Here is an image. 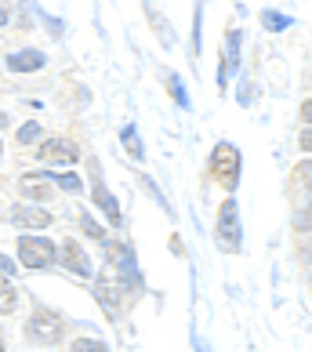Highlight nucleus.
<instances>
[{
  "instance_id": "obj_5",
  "label": "nucleus",
  "mask_w": 312,
  "mask_h": 352,
  "mask_svg": "<svg viewBox=\"0 0 312 352\" xmlns=\"http://www.w3.org/2000/svg\"><path fill=\"white\" fill-rule=\"evenodd\" d=\"M124 280L116 276V272H106V276H98V283H95V294H98V302L106 305V312H120V302H124Z\"/></svg>"
},
{
  "instance_id": "obj_23",
  "label": "nucleus",
  "mask_w": 312,
  "mask_h": 352,
  "mask_svg": "<svg viewBox=\"0 0 312 352\" xmlns=\"http://www.w3.org/2000/svg\"><path fill=\"white\" fill-rule=\"evenodd\" d=\"M15 269H19V265H15V262H11V258H8V254H0V272H4V276H11V272H15Z\"/></svg>"
},
{
  "instance_id": "obj_11",
  "label": "nucleus",
  "mask_w": 312,
  "mask_h": 352,
  "mask_svg": "<svg viewBox=\"0 0 312 352\" xmlns=\"http://www.w3.org/2000/svg\"><path fill=\"white\" fill-rule=\"evenodd\" d=\"M19 229H47L51 226V214L41 211V207H15V214H11Z\"/></svg>"
},
{
  "instance_id": "obj_2",
  "label": "nucleus",
  "mask_w": 312,
  "mask_h": 352,
  "mask_svg": "<svg viewBox=\"0 0 312 352\" xmlns=\"http://www.w3.org/2000/svg\"><path fill=\"white\" fill-rule=\"evenodd\" d=\"M211 178H218L225 189H236L240 182V149L229 142H218L211 153Z\"/></svg>"
},
{
  "instance_id": "obj_14",
  "label": "nucleus",
  "mask_w": 312,
  "mask_h": 352,
  "mask_svg": "<svg viewBox=\"0 0 312 352\" xmlns=\"http://www.w3.org/2000/svg\"><path fill=\"white\" fill-rule=\"evenodd\" d=\"M124 146H127V156H131V160H142V156H146V149H142V138H138V127H135V124H127V127H124Z\"/></svg>"
},
{
  "instance_id": "obj_18",
  "label": "nucleus",
  "mask_w": 312,
  "mask_h": 352,
  "mask_svg": "<svg viewBox=\"0 0 312 352\" xmlns=\"http://www.w3.org/2000/svg\"><path fill=\"white\" fill-rule=\"evenodd\" d=\"M203 8L197 4V15H192V55H200V44H203Z\"/></svg>"
},
{
  "instance_id": "obj_3",
  "label": "nucleus",
  "mask_w": 312,
  "mask_h": 352,
  "mask_svg": "<svg viewBox=\"0 0 312 352\" xmlns=\"http://www.w3.org/2000/svg\"><path fill=\"white\" fill-rule=\"evenodd\" d=\"M19 258H22V265H30V269H47V265H55V243L47 236H22L19 240Z\"/></svg>"
},
{
  "instance_id": "obj_9",
  "label": "nucleus",
  "mask_w": 312,
  "mask_h": 352,
  "mask_svg": "<svg viewBox=\"0 0 312 352\" xmlns=\"http://www.w3.org/2000/svg\"><path fill=\"white\" fill-rule=\"evenodd\" d=\"M62 262H66V269L76 272V276H91V262H87L84 247L76 243V240H66V243H62Z\"/></svg>"
},
{
  "instance_id": "obj_4",
  "label": "nucleus",
  "mask_w": 312,
  "mask_h": 352,
  "mask_svg": "<svg viewBox=\"0 0 312 352\" xmlns=\"http://www.w3.org/2000/svg\"><path fill=\"white\" fill-rule=\"evenodd\" d=\"M30 338H33V342H41V345L58 342V338H62V316H58V312H51V309H36L30 316Z\"/></svg>"
},
{
  "instance_id": "obj_8",
  "label": "nucleus",
  "mask_w": 312,
  "mask_h": 352,
  "mask_svg": "<svg viewBox=\"0 0 312 352\" xmlns=\"http://www.w3.org/2000/svg\"><path fill=\"white\" fill-rule=\"evenodd\" d=\"M240 69V30H229L225 33V66H222V73H218V84H229V76Z\"/></svg>"
},
{
  "instance_id": "obj_16",
  "label": "nucleus",
  "mask_w": 312,
  "mask_h": 352,
  "mask_svg": "<svg viewBox=\"0 0 312 352\" xmlns=\"http://www.w3.org/2000/svg\"><path fill=\"white\" fill-rule=\"evenodd\" d=\"M15 302H19V291L8 283L4 272H0V312H15Z\"/></svg>"
},
{
  "instance_id": "obj_19",
  "label": "nucleus",
  "mask_w": 312,
  "mask_h": 352,
  "mask_svg": "<svg viewBox=\"0 0 312 352\" xmlns=\"http://www.w3.org/2000/svg\"><path fill=\"white\" fill-rule=\"evenodd\" d=\"M47 178H55V186H62L66 192H80V178H76L73 171H66V175H47Z\"/></svg>"
},
{
  "instance_id": "obj_20",
  "label": "nucleus",
  "mask_w": 312,
  "mask_h": 352,
  "mask_svg": "<svg viewBox=\"0 0 312 352\" xmlns=\"http://www.w3.org/2000/svg\"><path fill=\"white\" fill-rule=\"evenodd\" d=\"M73 352H109V349H106V342H95V338H76Z\"/></svg>"
},
{
  "instance_id": "obj_21",
  "label": "nucleus",
  "mask_w": 312,
  "mask_h": 352,
  "mask_svg": "<svg viewBox=\"0 0 312 352\" xmlns=\"http://www.w3.org/2000/svg\"><path fill=\"white\" fill-rule=\"evenodd\" d=\"M36 138H41V124H36V120L19 127V142H22V146H30V142H36Z\"/></svg>"
},
{
  "instance_id": "obj_10",
  "label": "nucleus",
  "mask_w": 312,
  "mask_h": 352,
  "mask_svg": "<svg viewBox=\"0 0 312 352\" xmlns=\"http://www.w3.org/2000/svg\"><path fill=\"white\" fill-rule=\"evenodd\" d=\"M19 189H22V197H30V200H51V192H55L47 175H22Z\"/></svg>"
},
{
  "instance_id": "obj_25",
  "label": "nucleus",
  "mask_w": 312,
  "mask_h": 352,
  "mask_svg": "<svg viewBox=\"0 0 312 352\" xmlns=\"http://www.w3.org/2000/svg\"><path fill=\"white\" fill-rule=\"evenodd\" d=\"M200 352H211V349H207V345H200Z\"/></svg>"
},
{
  "instance_id": "obj_15",
  "label": "nucleus",
  "mask_w": 312,
  "mask_h": 352,
  "mask_svg": "<svg viewBox=\"0 0 312 352\" xmlns=\"http://www.w3.org/2000/svg\"><path fill=\"white\" fill-rule=\"evenodd\" d=\"M262 25L269 33H280V30H291L294 19L291 15H280V11H262Z\"/></svg>"
},
{
  "instance_id": "obj_24",
  "label": "nucleus",
  "mask_w": 312,
  "mask_h": 352,
  "mask_svg": "<svg viewBox=\"0 0 312 352\" xmlns=\"http://www.w3.org/2000/svg\"><path fill=\"white\" fill-rule=\"evenodd\" d=\"M8 19H11V11H8V0H0V25H8Z\"/></svg>"
},
{
  "instance_id": "obj_13",
  "label": "nucleus",
  "mask_w": 312,
  "mask_h": 352,
  "mask_svg": "<svg viewBox=\"0 0 312 352\" xmlns=\"http://www.w3.org/2000/svg\"><path fill=\"white\" fill-rule=\"evenodd\" d=\"M149 22L156 25V36H160V44H164V47H171V44H175V30H171V22H167V19L160 15V11H153V8H149Z\"/></svg>"
},
{
  "instance_id": "obj_17",
  "label": "nucleus",
  "mask_w": 312,
  "mask_h": 352,
  "mask_svg": "<svg viewBox=\"0 0 312 352\" xmlns=\"http://www.w3.org/2000/svg\"><path fill=\"white\" fill-rule=\"evenodd\" d=\"M167 87H171V98L178 102V106H181V109H189V95H186V84H181V76H178V73L167 76Z\"/></svg>"
},
{
  "instance_id": "obj_7",
  "label": "nucleus",
  "mask_w": 312,
  "mask_h": 352,
  "mask_svg": "<svg viewBox=\"0 0 312 352\" xmlns=\"http://www.w3.org/2000/svg\"><path fill=\"white\" fill-rule=\"evenodd\" d=\"M91 175H95V186H91V197H95V204L106 211V218L113 221V226H124V214H120V204H116V197L106 189V182L98 178V167L91 164Z\"/></svg>"
},
{
  "instance_id": "obj_12",
  "label": "nucleus",
  "mask_w": 312,
  "mask_h": 352,
  "mask_svg": "<svg viewBox=\"0 0 312 352\" xmlns=\"http://www.w3.org/2000/svg\"><path fill=\"white\" fill-rule=\"evenodd\" d=\"M44 51H15V55H8V69H15V73H33V69H41L44 66Z\"/></svg>"
},
{
  "instance_id": "obj_22",
  "label": "nucleus",
  "mask_w": 312,
  "mask_h": 352,
  "mask_svg": "<svg viewBox=\"0 0 312 352\" xmlns=\"http://www.w3.org/2000/svg\"><path fill=\"white\" fill-rule=\"evenodd\" d=\"M80 226H84L95 240H106V232H102V226H95V218H91V214H84V218H80Z\"/></svg>"
},
{
  "instance_id": "obj_1",
  "label": "nucleus",
  "mask_w": 312,
  "mask_h": 352,
  "mask_svg": "<svg viewBox=\"0 0 312 352\" xmlns=\"http://www.w3.org/2000/svg\"><path fill=\"white\" fill-rule=\"evenodd\" d=\"M214 236H218V247L229 254L240 251L243 243V232H240V211H236V200H225L218 207V221H214Z\"/></svg>"
},
{
  "instance_id": "obj_6",
  "label": "nucleus",
  "mask_w": 312,
  "mask_h": 352,
  "mask_svg": "<svg viewBox=\"0 0 312 352\" xmlns=\"http://www.w3.org/2000/svg\"><path fill=\"white\" fill-rule=\"evenodd\" d=\"M36 156L47 160V164H76L80 160V149H76L69 138H47L44 146L36 149Z\"/></svg>"
}]
</instances>
